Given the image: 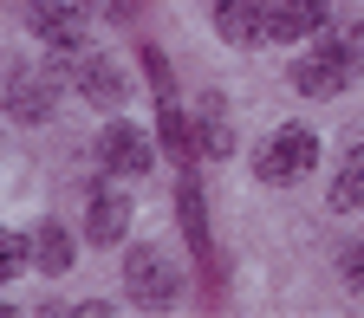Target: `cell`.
Returning <instances> with one entry per match:
<instances>
[{
	"label": "cell",
	"mask_w": 364,
	"mask_h": 318,
	"mask_svg": "<svg viewBox=\"0 0 364 318\" xmlns=\"http://www.w3.org/2000/svg\"><path fill=\"white\" fill-rule=\"evenodd\" d=\"M267 13H273V0H215V26H221L228 45L267 39Z\"/></svg>",
	"instance_id": "cell-8"
},
{
	"label": "cell",
	"mask_w": 364,
	"mask_h": 318,
	"mask_svg": "<svg viewBox=\"0 0 364 318\" xmlns=\"http://www.w3.org/2000/svg\"><path fill=\"white\" fill-rule=\"evenodd\" d=\"M124 292L136 305H176L182 299V273L156 247H130V260H124Z\"/></svg>",
	"instance_id": "cell-3"
},
{
	"label": "cell",
	"mask_w": 364,
	"mask_h": 318,
	"mask_svg": "<svg viewBox=\"0 0 364 318\" xmlns=\"http://www.w3.org/2000/svg\"><path fill=\"white\" fill-rule=\"evenodd\" d=\"M312 163H318V136H312L306 124H280V130L260 143L254 175H260V182H299Z\"/></svg>",
	"instance_id": "cell-2"
},
{
	"label": "cell",
	"mask_w": 364,
	"mask_h": 318,
	"mask_svg": "<svg viewBox=\"0 0 364 318\" xmlns=\"http://www.w3.org/2000/svg\"><path fill=\"white\" fill-rule=\"evenodd\" d=\"M26 26H33L39 45H53V53H78L85 45V7L78 0H33Z\"/></svg>",
	"instance_id": "cell-5"
},
{
	"label": "cell",
	"mask_w": 364,
	"mask_h": 318,
	"mask_svg": "<svg viewBox=\"0 0 364 318\" xmlns=\"http://www.w3.org/2000/svg\"><path fill=\"white\" fill-rule=\"evenodd\" d=\"M176 208H182V227H189V247L208 260V221H202V189H196V175H182V189H176Z\"/></svg>",
	"instance_id": "cell-14"
},
{
	"label": "cell",
	"mask_w": 364,
	"mask_h": 318,
	"mask_svg": "<svg viewBox=\"0 0 364 318\" xmlns=\"http://www.w3.org/2000/svg\"><path fill=\"white\" fill-rule=\"evenodd\" d=\"M130 234V202L117 195V189H98L91 195V208H85V241L91 247H117Z\"/></svg>",
	"instance_id": "cell-9"
},
{
	"label": "cell",
	"mask_w": 364,
	"mask_h": 318,
	"mask_svg": "<svg viewBox=\"0 0 364 318\" xmlns=\"http://www.w3.org/2000/svg\"><path fill=\"white\" fill-rule=\"evenodd\" d=\"M98 163H105L111 175H150V169H156V150H150V136L136 130V124H105Z\"/></svg>",
	"instance_id": "cell-6"
},
{
	"label": "cell",
	"mask_w": 364,
	"mask_h": 318,
	"mask_svg": "<svg viewBox=\"0 0 364 318\" xmlns=\"http://www.w3.org/2000/svg\"><path fill=\"white\" fill-rule=\"evenodd\" d=\"M59 104V78L39 72V65H14L7 72V117L14 124H46Z\"/></svg>",
	"instance_id": "cell-4"
},
{
	"label": "cell",
	"mask_w": 364,
	"mask_h": 318,
	"mask_svg": "<svg viewBox=\"0 0 364 318\" xmlns=\"http://www.w3.org/2000/svg\"><path fill=\"white\" fill-rule=\"evenodd\" d=\"M364 65V26H345L338 39H318L312 53L293 65V91L299 98H338Z\"/></svg>",
	"instance_id": "cell-1"
},
{
	"label": "cell",
	"mask_w": 364,
	"mask_h": 318,
	"mask_svg": "<svg viewBox=\"0 0 364 318\" xmlns=\"http://www.w3.org/2000/svg\"><path fill=\"white\" fill-rule=\"evenodd\" d=\"M26 266H33V241L14 234V227H0V280H20Z\"/></svg>",
	"instance_id": "cell-15"
},
{
	"label": "cell",
	"mask_w": 364,
	"mask_h": 318,
	"mask_svg": "<svg viewBox=\"0 0 364 318\" xmlns=\"http://www.w3.org/2000/svg\"><path fill=\"white\" fill-rule=\"evenodd\" d=\"M33 266L53 273V280H59V273H72V234H65L59 221H46L39 234H33Z\"/></svg>",
	"instance_id": "cell-12"
},
{
	"label": "cell",
	"mask_w": 364,
	"mask_h": 318,
	"mask_svg": "<svg viewBox=\"0 0 364 318\" xmlns=\"http://www.w3.org/2000/svg\"><path fill=\"white\" fill-rule=\"evenodd\" d=\"M326 20H332V0H273V13H267V39L293 45V39L326 33Z\"/></svg>",
	"instance_id": "cell-7"
},
{
	"label": "cell",
	"mask_w": 364,
	"mask_h": 318,
	"mask_svg": "<svg viewBox=\"0 0 364 318\" xmlns=\"http://www.w3.org/2000/svg\"><path fill=\"white\" fill-rule=\"evenodd\" d=\"M332 208L338 214H351V208H364V143L338 163V175H332Z\"/></svg>",
	"instance_id": "cell-13"
},
{
	"label": "cell",
	"mask_w": 364,
	"mask_h": 318,
	"mask_svg": "<svg viewBox=\"0 0 364 318\" xmlns=\"http://www.w3.org/2000/svg\"><path fill=\"white\" fill-rule=\"evenodd\" d=\"M338 273H345V286L364 299V241H351V247L338 253Z\"/></svg>",
	"instance_id": "cell-16"
},
{
	"label": "cell",
	"mask_w": 364,
	"mask_h": 318,
	"mask_svg": "<svg viewBox=\"0 0 364 318\" xmlns=\"http://www.w3.org/2000/svg\"><path fill=\"white\" fill-rule=\"evenodd\" d=\"M228 150H235V130H228V117H221V98H202V111H196V156L221 163Z\"/></svg>",
	"instance_id": "cell-11"
},
{
	"label": "cell",
	"mask_w": 364,
	"mask_h": 318,
	"mask_svg": "<svg viewBox=\"0 0 364 318\" xmlns=\"http://www.w3.org/2000/svg\"><path fill=\"white\" fill-rule=\"evenodd\" d=\"M78 91H85V104H98V111H117L130 98L117 59H78Z\"/></svg>",
	"instance_id": "cell-10"
}]
</instances>
